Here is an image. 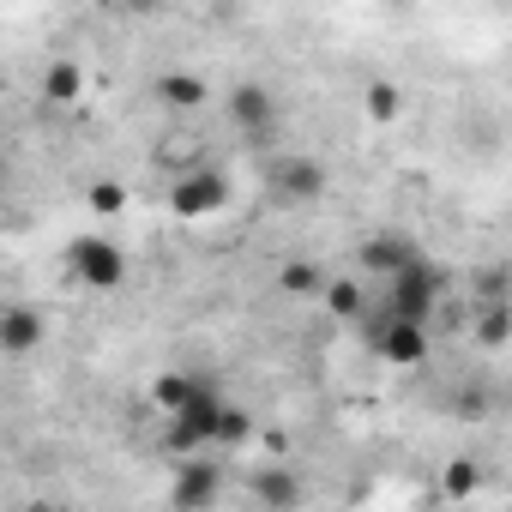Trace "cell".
Segmentation results:
<instances>
[{
    "instance_id": "6da1fadb",
    "label": "cell",
    "mask_w": 512,
    "mask_h": 512,
    "mask_svg": "<svg viewBox=\"0 0 512 512\" xmlns=\"http://www.w3.org/2000/svg\"><path fill=\"white\" fill-rule=\"evenodd\" d=\"M446 296V278L422 260V253H416V260L392 278V302H386V314H398V320H416V326H428L434 320V302Z\"/></svg>"
},
{
    "instance_id": "7a4b0ae2",
    "label": "cell",
    "mask_w": 512,
    "mask_h": 512,
    "mask_svg": "<svg viewBox=\"0 0 512 512\" xmlns=\"http://www.w3.org/2000/svg\"><path fill=\"white\" fill-rule=\"evenodd\" d=\"M67 266L79 272L85 290H115V284L127 278V253H121L115 241H103V235H79V241L67 247Z\"/></svg>"
},
{
    "instance_id": "3957f363",
    "label": "cell",
    "mask_w": 512,
    "mask_h": 512,
    "mask_svg": "<svg viewBox=\"0 0 512 512\" xmlns=\"http://www.w3.org/2000/svg\"><path fill=\"white\" fill-rule=\"evenodd\" d=\"M266 181H272V193H278V199L308 205V199H320V193H326V163L296 157V151H278V157L266 163Z\"/></svg>"
},
{
    "instance_id": "277c9868",
    "label": "cell",
    "mask_w": 512,
    "mask_h": 512,
    "mask_svg": "<svg viewBox=\"0 0 512 512\" xmlns=\"http://www.w3.org/2000/svg\"><path fill=\"white\" fill-rule=\"evenodd\" d=\"M368 338H374V350H380L392 368H416V362L428 356V326L398 320V314H380V320L368 326Z\"/></svg>"
},
{
    "instance_id": "5b68a950",
    "label": "cell",
    "mask_w": 512,
    "mask_h": 512,
    "mask_svg": "<svg viewBox=\"0 0 512 512\" xmlns=\"http://www.w3.org/2000/svg\"><path fill=\"white\" fill-rule=\"evenodd\" d=\"M169 205H175V217H211V211H223V205H229V181H223L217 169L187 175V181H175V187H169Z\"/></svg>"
},
{
    "instance_id": "8992f818",
    "label": "cell",
    "mask_w": 512,
    "mask_h": 512,
    "mask_svg": "<svg viewBox=\"0 0 512 512\" xmlns=\"http://www.w3.org/2000/svg\"><path fill=\"white\" fill-rule=\"evenodd\" d=\"M229 115H235V127H241L247 139H272V133H278V103H272V91H260V85L229 91Z\"/></svg>"
},
{
    "instance_id": "52a82bcc",
    "label": "cell",
    "mask_w": 512,
    "mask_h": 512,
    "mask_svg": "<svg viewBox=\"0 0 512 512\" xmlns=\"http://www.w3.org/2000/svg\"><path fill=\"white\" fill-rule=\"evenodd\" d=\"M37 344H43V314L37 308H25V302L0 308V350H7V356H31Z\"/></svg>"
},
{
    "instance_id": "ba28073f",
    "label": "cell",
    "mask_w": 512,
    "mask_h": 512,
    "mask_svg": "<svg viewBox=\"0 0 512 512\" xmlns=\"http://www.w3.org/2000/svg\"><path fill=\"white\" fill-rule=\"evenodd\" d=\"M217 488H223V476H217V464H205V458H193L181 476H175V512H205L211 500H217Z\"/></svg>"
},
{
    "instance_id": "9c48e42d",
    "label": "cell",
    "mask_w": 512,
    "mask_h": 512,
    "mask_svg": "<svg viewBox=\"0 0 512 512\" xmlns=\"http://www.w3.org/2000/svg\"><path fill=\"white\" fill-rule=\"evenodd\" d=\"M410 260H416V241H404V235H374V241L362 247V266L380 272V278H398Z\"/></svg>"
},
{
    "instance_id": "30bf717a",
    "label": "cell",
    "mask_w": 512,
    "mask_h": 512,
    "mask_svg": "<svg viewBox=\"0 0 512 512\" xmlns=\"http://www.w3.org/2000/svg\"><path fill=\"white\" fill-rule=\"evenodd\" d=\"M253 494H260V506H272V512H296V506H302V488H296L290 470H260Z\"/></svg>"
},
{
    "instance_id": "8fae6325",
    "label": "cell",
    "mask_w": 512,
    "mask_h": 512,
    "mask_svg": "<svg viewBox=\"0 0 512 512\" xmlns=\"http://www.w3.org/2000/svg\"><path fill=\"white\" fill-rule=\"evenodd\" d=\"M320 296L338 320H368V290L356 278H332V284H320Z\"/></svg>"
},
{
    "instance_id": "7c38bea8",
    "label": "cell",
    "mask_w": 512,
    "mask_h": 512,
    "mask_svg": "<svg viewBox=\"0 0 512 512\" xmlns=\"http://www.w3.org/2000/svg\"><path fill=\"white\" fill-rule=\"evenodd\" d=\"M79 91H85V67L79 61H55L43 73V97L49 103H79Z\"/></svg>"
},
{
    "instance_id": "4fadbf2b",
    "label": "cell",
    "mask_w": 512,
    "mask_h": 512,
    "mask_svg": "<svg viewBox=\"0 0 512 512\" xmlns=\"http://www.w3.org/2000/svg\"><path fill=\"white\" fill-rule=\"evenodd\" d=\"M157 91H163L169 109H199V103H205V79H193V73H169Z\"/></svg>"
},
{
    "instance_id": "5bb4252c",
    "label": "cell",
    "mask_w": 512,
    "mask_h": 512,
    "mask_svg": "<svg viewBox=\"0 0 512 512\" xmlns=\"http://www.w3.org/2000/svg\"><path fill=\"white\" fill-rule=\"evenodd\" d=\"M320 284H326V278H320L314 266H284V272H278V290H284V296H320Z\"/></svg>"
},
{
    "instance_id": "9a60e30c",
    "label": "cell",
    "mask_w": 512,
    "mask_h": 512,
    "mask_svg": "<svg viewBox=\"0 0 512 512\" xmlns=\"http://www.w3.org/2000/svg\"><path fill=\"white\" fill-rule=\"evenodd\" d=\"M476 482H482V470H476L470 458H458V464H446V488H452V494H476Z\"/></svg>"
},
{
    "instance_id": "2e32d148",
    "label": "cell",
    "mask_w": 512,
    "mask_h": 512,
    "mask_svg": "<svg viewBox=\"0 0 512 512\" xmlns=\"http://www.w3.org/2000/svg\"><path fill=\"white\" fill-rule=\"evenodd\" d=\"M368 115L374 121H392L398 115V91L392 85H368Z\"/></svg>"
},
{
    "instance_id": "e0dca14e",
    "label": "cell",
    "mask_w": 512,
    "mask_h": 512,
    "mask_svg": "<svg viewBox=\"0 0 512 512\" xmlns=\"http://www.w3.org/2000/svg\"><path fill=\"white\" fill-rule=\"evenodd\" d=\"M476 332H482V344H488V350H494V344H506V308H488Z\"/></svg>"
},
{
    "instance_id": "ac0fdd59",
    "label": "cell",
    "mask_w": 512,
    "mask_h": 512,
    "mask_svg": "<svg viewBox=\"0 0 512 512\" xmlns=\"http://www.w3.org/2000/svg\"><path fill=\"white\" fill-rule=\"evenodd\" d=\"M91 205H97V211H121V187H115V181H97V187H91Z\"/></svg>"
},
{
    "instance_id": "d6986e66",
    "label": "cell",
    "mask_w": 512,
    "mask_h": 512,
    "mask_svg": "<svg viewBox=\"0 0 512 512\" xmlns=\"http://www.w3.org/2000/svg\"><path fill=\"white\" fill-rule=\"evenodd\" d=\"M25 512H55V506H49V500H31V506H25Z\"/></svg>"
}]
</instances>
